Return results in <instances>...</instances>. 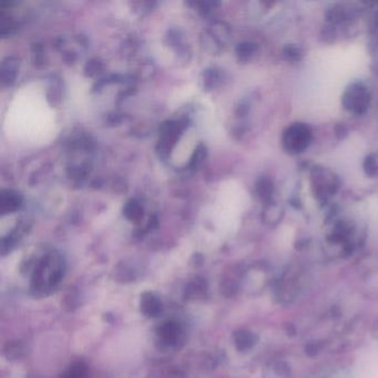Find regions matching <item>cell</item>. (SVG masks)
I'll return each instance as SVG.
<instances>
[{
  "label": "cell",
  "instance_id": "obj_1",
  "mask_svg": "<svg viewBox=\"0 0 378 378\" xmlns=\"http://www.w3.org/2000/svg\"><path fill=\"white\" fill-rule=\"evenodd\" d=\"M65 274V262L58 254L44 256L34 265L32 289L39 294H46L61 283Z\"/></svg>",
  "mask_w": 378,
  "mask_h": 378
},
{
  "label": "cell",
  "instance_id": "obj_2",
  "mask_svg": "<svg viewBox=\"0 0 378 378\" xmlns=\"http://www.w3.org/2000/svg\"><path fill=\"white\" fill-rule=\"evenodd\" d=\"M310 141V131L302 123H295L287 129L283 137V146L292 153H298L308 148Z\"/></svg>",
  "mask_w": 378,
  "mask_h": 378
},
{
  "label": "cell",
  "instance_id": "obj_3",
  "mask_svg": "<svg viewBox=\"0 0 378 378\" xmlns=\"http://www.w3.org/2000/svg\"><path fill=\"white\" fill-rule=\"evenodd\" d=\"M370 94L366 87L360 84H353L344 94V106L353 113H360L367 108Z\"/></svg>",
  "mask_w": 378,
  "mask_h": 378
},
{
  "label": "cell",
  "instance_id": "obj_4",
  "mask_svg": "<svg viewBox=\"0 0 378 378\" xmlns=\"http://www.w3.org/2000/svg\"><path fill=\"white\" fill-rule=\"evenodd\" d=\"M140 310L148 318H157L163 313V304L157 295L146 292L141 295Z\"/></svg>",
  "mask_w": 378,
  "mask_h": 378
},
{
  "label": "cell",
  "instance_id": "obj_5",
  "mask_svg": "<svg viewBox=\"0 0 378 378\" xmlns=\"http://www.w3.org/2000/svg\"><path fill=\"white\" fill-rule=\"evenodd\" d=\"M181 333H182V329H181L180 324L175 321L165 322L157 329L160 341L167 346L177 344V341L180 339Z\"/></svg>",
  "mask_w": 378,
  "mask_h": 378
},
{
  "label": "cell",
  "instance_id": "obj_6",
  "mask_svg": "<svg viewBox=\"0 0 378 378\" xmlns=\"http://www.w3.org/2000/svg\"><path fill=\"white\" fill-rule=\"evenodd\" d=\"M233 341L239 352H248L253 348L258 339L252 332L248 329H240V331L235 332Z\"/></svg>",
  "mask_w": 378,
  "mask_h": 378
},
{
  "label": "cell",
  "instance_id": "obj_7",
  "mask_svg": "<svg viewBox=\"0 0 378 378\" xmlns=\"http://www.w3.org/2000/svg\"><path fill=\"white\" fill-rule=\"evenodd\" d=\"M290 365L283 360H274L263 370V378H290Z\"/></svg>",
  "mask_w": 378,
  "mask_h": 378
},
{
  "label": "cell",
  "instance_id": "obj_8",
  "mask_svg": "<svg viewBox=\"0 0 378 378\" xmlns=\"http://www.w3.org/2000/svg\"><path fill=\"white\" fill-rule=\"evenodd\" d=\"M86 366L82 363H77L75 365L71 366L61 378H86Z\"/></svg>",
  "mask_w": 378,
  "mask_h": 378
},
{
  "label": "cell",
  "instance_id": "obj_9",
  "mask_svg": "<svg viewBox=\"0 0 378 378\" xmlns=\"http://www.w3.org/2000/svg\"><path fill=\"white\" fill-rule=\"evenodd\" d=\"M206 291V283L202 279H194V281L188 287V294L191 295V296H198V295L203 294Z\"/></svg>",
  "mask_w": 378,
  "mask_h": 378
},
{
  "label": "cell",
  "instance_id": "obj_10",
  "mask_svg": "<svg viewBox=\"0 0 378 378\" xmlns=\"http://www.w3.org/2000/svg\"><path fill=\"white\" fill-rule=\"evenodd\" d=\"M366 172L373 177H378V153L372 154L365 161Z\"/></svg>",
  "mask_w": 378,
  "mask_h": 378
}]
</instances>
